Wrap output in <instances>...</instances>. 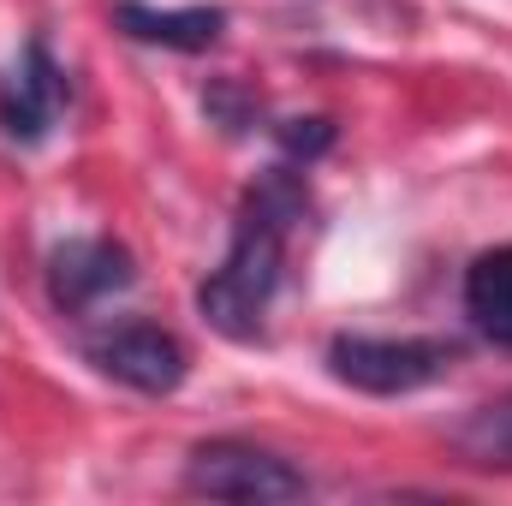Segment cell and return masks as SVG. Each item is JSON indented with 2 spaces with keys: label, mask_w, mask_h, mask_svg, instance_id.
<instances>
[{
  "label": "cell",
  "mask_w": 512,
  "mask_h": 506,
  "mask_svg": "<svg viewBox=\"0 0 512 506\" xmlns=\"http://www.w3.org/2000/svg\"><path fill=\"white\" fill-rule=\"evenodd\" d=\"M310 215V185L298 173V161H274L251 179V191L239 197L233 215V245L221 256V268L197 286V316L233 340L251 346L262 340V316L286 280V245L298 233V221Z\"/></svg>",
  "instance_id": "1"
},
{
  "label": "cell",
  "mask_w": 512,
  "mask_h": 506,
  "mask_svg": "<svg viewBox=\"0 0 512 506\" xmlns=\"http://www.w3.org/2000/svg\"><path fill=\"white\" fill-rule=\"evenodd\" d=\"M459 364V346L453 340H435V334H334L328 340V376L340 387H358V393H376V399H399V393H417L429 381H441Z\"/></svg>",
  "instance_id": "2"
},
{
  "label": "cell",
  "mask_w": 512,
  "mask_h": 506,
  "mask_svg": "<svg viewBox=\"0 0 512 506\" xmlns=\"http://www.w3.org/2000/svg\"><path fill=\"white\" fill-rule=\"evenodd\" d=\"M185 489L191 495H209V501H304L310 495V477L274 453V447H256L239 435H215V441H197L191 459H185Z\"/></svg>",
  "instance_id": "3"
},
{
  "label": "cell",
  "mask_w": 512,
  "mask_h": 506,
  "mask_svg": "<svg viewBox=\"0 0 512 506\" xmlns=\"http://www.w3.org/2000/svg\"><path fill=\"white\" fill-rule=\"evenodd\" d=\"M66 102H72L66 66L54 60V48L42 36H30L18 48V60L0 72V137L18 143V149L48 143L54 126H60V114H66Z\"/></svg>",
  "instance_id": "4"
},
{
  "label": "cell",
  "mask_w": 512,
  "mask_h": 506,
  "mask_svg": "<svg viewBox=\"0 0 512 506\" xmlns=\"http://www.w3.org/2000/svg\"><path fill=\"white\" fill-rule=\"evenodd\" d=\"M84 358L108 381H120L131 393H149V399L173 393L191 376V352L161 322H108V328H96L84 340Z\"/></svg>",
  "instance_id": "5"
},
{
  "label": "cell",
  "mask_w": 512,
  "mask_h": 506,
  "mask_svg": "<svg viewBox=\"0 0 512 506\" xmlns=\"http://www.w3.org/2000/svg\"><path fill=\"white\" fill-rule=\"evenodd\" d=\"M131 280H137V262L108 233H78L48 251V298L60 316H90L96 304L131 292Z\"/></svg>",
  "instance_id": "6"
},
{
  "label": "cell",
  "mask_w": 512,
  "mask_h": 506,
  "mask_svg": "<svg viewBox=\"0 0 512 506\" xmlns=\"http://www.w3.org/2000/svg\"><path fill=\"white\" fill-rule=\"evenodd\" d=\"M114 24L126 30L131 42L149 48H173V54H203L221 42L227 12L221 6H149V0H114Z\"/></svg>",
  "instance_id": "7"
},
{
  "label": "cell",
  "mask_w": 512,
  "mask_h": 506,
  "mask_svg": "<svg viewBox=\"0 0 512 506\" xmlns=\"http://www.w3.org/2000/svg\"><path fill=\"white\" fill-rule=\"evenodd\" d=\"M465 316L483 340L512 352V245H495L465 268Z\"/></svg>",
  "instance_id": "8"
},
{
  "label": "cell",
  "mask_w": 512,
  "mask_h": 506,
  "mask_svg": "<svg viewBox=\"0 0 512 506\" xmlns=\"http://www.w3.org/2000/svg\"><path fill=\"white\" fill-rule=\"evenodd\" d=\"M453 447L477 471H512V393L495 405H477L453 423Z\"/></svg>",
  "instance_id": "9"
},
{
  "label": "cell",
  "mask_w": 512,
  "mask_h": 506,
  "mask_svg": "<svg viewBox=\"0 0 512 506\" xmlns=\"http://www.w3.org/2000/svg\"><path fill=\"white\" fill-rule=\"evenodd\" d=\"M203 108H209L227 131H251L256 120H262V102H256L245 84H233V78H215V84L203 90Z\"/></svg>",
  "instance_id": "10"
},
{
  "label": "cell",
  "mask_w": 512,
  "mask_h": 506,
  "mask_svg": "<svg viewBox=\"0 0 512 506\" xmlns=\"http://www.w3.org/2000/svg\"><path fill=\"white\" fill-rule=\"evenodd\" d=\"M268 131H274V143H280L292 161H304V167L334 143V126H328V120H280V126H268Z\"/></svg>",
  "instance_id": "11"
}]
</instances>
